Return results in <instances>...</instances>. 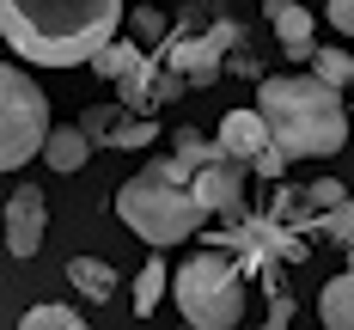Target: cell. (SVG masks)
<instances>
[{
  "label": "cell",
  "instance_id": "9c48e42d",
  "mask_svg": "<svg viewBox=\"0 0 354 330\" xmlns=\"http://www.w3.org/2000/svg\"><path fill=\"white\" fill-rule=\"evenodd\" d=\"M220 55H226V43H214V37H171V49H165V62L177 73H189V86H214L226 68Z\"/></svg>",
  "mask_w": 354,
  "mask_h": 330
},
{
  "label": "cell",
  "instance_id": "44dd1931",
  "mask_svg": "<svg viewBox=\"0 0 354 330\" xmlns=\"http://www.w3.org/2000/svg\"><path fill=\"white\" fill-rule=\"evenodd\" d=\"M19 324L25 330H80L86 318H80V306H31Z\"/></svg>",
  "mask_w": 354,
  "mask_h": 330
},
{
  "label": "cell",
  "instance_id": "d6986e66",
  "mask_svg": "<svg viewBox=\"0 0 354 330\" xmlns=\"http://www.w3.org/2000/svg\"><path fill=\"white\" fill-rule=\"evenodd\" d=\"M312 73H318V80H330L336 92H348V80H354V55H348V49H312Z\"/></svg>",
  "mask_w": 354,
  "mask_h": 330
},
{
  "label": "cell",
  "instance_id": "ffe728a7",
  "mask_svg": "<svg viewBox=\"0 0 354 330\" xmlns=\"http://www.w3.org/2000/svg\"><path fill=\"white\" fill-rule=\"evenodd\" d=\"M122 116H129V104H122V98H116V104H86V110H80V129H86L98 147H104V141H110V129H116Z\"/></svg>",
  "mask_w": 354,
  "mask_h": 330
},
{
  "label": "cell",
  "instance_id": "7402d4cb",
  "mask_svg": "<svg viewBox=\"0 0 354 330\" xmlns=\"http://www.w3.org/2000/svg\"><path fill=\"white\" fill-rule=\"evenodd\" d=\"M324 226H330V239H342V245L354 251V196H342V202L324 214Z\"/></svg>",
  "mask_w": 354,
  "mask_h": 330
},
{
  "label": "cell",
  "instance_id": "ba28073f",
  "mask_svg": "<svg viewBox=\"0 0 354 330\" xmlns=\"http://www.w3.org/2000/svg\"><path fill=\"white\" fill-rule=\"evenodd\" d=\"M220 147H226L232 159L257 165V159L275 147V129H269V116H263V110H226V116H220Z\"/></svg>",
  "mask_w": 354,
  "mask_h": 330
},
{
  "label": "cell",
  "instance_id": "ac0fdd59",
  "mask_svg": "<svg viewBox=\"0 0 354 330\" xmlns=\"http://www.w3.org/2000/svg\"><path fill=\"white\" fill-rule=\"evenodd\" d=\"M153 135H159V129H153V116L129 110V116L110 129V141H104V147H116V153H135V147H153Z\"/></svg>",
  "mask_w": 354,
  "mask_h": 330
},
{
  "label": "cell",
  "instance_id": "5bb4252c",
  "mask_svg": "<svg viewBox=\"0 0 354 330\" xmlns=\"http://www.w3.org/2000/svg\"><path fill=\"white\" fill-rule=\"evenodd\" d=\"M68 282L86 300H110L116 293V269H110L104 257H68Z\"/></svg>",
  "mask_w": 354,
  "mask_h": 330
},
{
  "label": "cell",
  "instance_id": "4fadbf2b",
  "mask_svg": "<svg viewBox=\"0 0 354 330\" xmlns=\"http://www.w3.org/2000/svg\"><path fill=\"white\" fill-rule=\"evenodd\" d=\"M318 318L330 330H354V269H342V275H330L318 293Z\"/></svg>",
  "mask_w": 354,
  "mask_h": 330
},
{
  "label": "cell",
  "instance_id": "7c38bea8",
  "mask_svg": "<svg viewBox=\"0 0 354 330\" xmlns=\"http://www.w3.org/2000/svg\"><path fill=\"white\" fill-rule=\"evenodd\" d=\"M92 135L80 129V122H55L49 129V141H43V159H49V172H80L86 159H92Z\"/></svg>",
  "mask_w": 354,
  "mask_h": 330
},
{
  "label": "cell",
  "instance_id": "e0dca14e",
  "mask_svg": "<svg viewBox=\"0 0 354 330\" xmlns=\"http://www.w3.org/2000/svg\"><path fill=\"white\" fill-rule=\"evenodd\" d=\"M135 62H141V49H135L129 37H116V43H104V49L92 55V73H98V80H122Z\"/></svg>",
  "mask_w": 354,
  "mask_h": 330
},
{
  "label": "cell",
  "instance_id": "8fae6325",
  "mask_svg": "<svg viewBox=\"0 0 354 330\" xmlns=\"http://www.w3.org/2000/svg\"><path fill=\"white\" fill-rule=\"evenodd\" d=\"M263 12H269V25H275V37H281L287 55H293V62H312V49H318V43H312V31H318L312 12H306L299 0H269Z\"/></svg>",
  "mask_w": 354,
  "mask_h": 330
},
{
  "label": "cell",
  "instance_id": "277c9868",
  "mask_svg": "<svg viewBox=\"0 0 354 330\" xmlns=\"http://www.w3.org/2000/svg\"><path fill=\"white\" fill-rule=\"evenodd\" d=\"M171 300L196 330H232L245 318V275L226 251H196L171 269Z\"/></svg>",
  "mask_w": 354,
  "mask_h": 330
},
{
  "label": "cell",
  "instance_id": "603a6c76",
  "mask_svg": "<svg viewBox=\"0 0 354 330\" xmlns=\"http://www.w3.org/2000/svg\"><path fill=\"white\" fill-rule=\"evenodd\" d=\"M129 25H135V37H147V43H159V37H165V12H159V6L147 0L141 12H129Z\"/></svg>",
  "mask_w": 354,
  "mask_h": 330
},
{
  "label": "cell",
  "instance_id": "6da1fadb",
  "mask_svg": "<svg viewBox=\"0 0 354 330\" xmlns=\"http://www.w3.org/2000/svg\"><path fill=\"white\" fill-rule=\"evenodd\" d=\"M122 19L129 0H0V37L31 68H92Z\"/></svg>",
  "mask_w": 354,
  "mask_h": 330
},
{
  "label": "cell",
  "instance_id": "30bf717a",
  "mask_svg": "<svg viewBox=\"0 0 354 330\" xmlns=\"http://www.w3.org/2000/svg\"><path fill=\"white\" fill-rule=\"evenodd\" d=\"M116 98H122L129 110H141V116L153 104H165V55H141L135 68L116 80Z\"/></svg>",
  "mask_w": 354,
  "mask_h": 330
},
{
  "label": "cell",
  "instance_id": "d4e9b609",
  "mask_svg": "<svg viewBox=\"0 0 354 330\" xmlns=\"http://www.w3.org/2000/svg\"><path fill=\"white\" fill-rule=\"evenodd\" d=\"M324 19H330L342 37H354V0H330V6H324Z\"/></svg>",
  "mask_w": 354,
  "mask_h": 330
},
{
  "label": "cell",
  "instance_id": "8992f818",
  "mask_svg": "<svg viewBox=\"0 0 354 330\" xmlns=\"http://www.w3.org/2000/svg\"><path fill=\"white\" fill-rule=\"evenodd\" d=\"M43 232H49V202L37 183H19L6 196V257H37Z\"/></svg>",
  "mask_w": 354,
  "mask_h": 330
},
{
  "label": "cell",
  "instance_id": "52a82bcc",
  "mask_svg": "<svg viewBox=\"0 0 354 330\" xmlns=\"http://www.w3.org/2000/svg\"><path fill=\"white\" fill-rule=\"evenodd\" d=\"M196 196H202L208 214H239V208H245V159L220 153L214 165H202V172H196Z\"/></svg>",
  "mask_w": 354,
  "mask_h": 330
},
{
  "label": "cell",
  "instance_id": "9a60e30c",
  "mask_svg": "<svg viewBox=\"0 0 354 330\" xmlns=\"http://www.w3.org/2000/svg\"><path fill=\"white\" fill-rule=\"evenodd\" d=\"M177 159H183V165H189V172H202V165H214V159H220V153H226V147H220V135H202V129H177Z\"/></svg>",
  "mask_w": 354,
  "mask_h": 330
},
{
  "label": "cell",
  "instance_id": "cb8c5ba5",
  "mask_svg": "<svg viewBox=\"0 0 354 330\" xmlns=\"http://www.w3.org/2000/svg\"><path fill=\"white\" fill-rule=\"evenodd\" d=\"M342 196H348V190H342V183H336V178H318V183H312V190H306V202H312V208H324V214H330V208H336Z\"/></svg>",
  "mask_w": 354,
  "mask_h": 330
},
{
  "label": "cell",
  "instance_id": "2e32d148",
  "mask_svg": "<svg viewBox=\"0 0 354 330\" xmlns=\"http://www.w3.org/2000/svg\"><path fill=\"white\" fill-rule=\"evenodd\" d=\"M165 288H171V269H165V263L153 257L141 275H135V312H141V318H153V306L165 300Z\"/></svg>",
  "mask_w": 354,
  "mask_h": 330
},
{
  "label": "cell",
  "instance_id": "484cf974",
  "mask_svg": "<svg viewBox=\"0 0 354 330\" xmlns=\"http://www.w3.org/2000/svg\"><path fill=\"white\" fill-rule=\"evenodd\" d=\"M208 37H214V43H226V49H239V43H245V37H239V25H232V19H214V25H208Z\"/></svg>",
  "mask_w": 354,
  "mask_h": 330
},
{
  "label": "cell",
  "instance_id": "5b68a950",
  "mask_svg": "<svg viewBox=\"0 0 354 330\" xmlns=\"http://www.w3.org/2000/svg\"><path fill=\"white\" fill-rule=\"evenodd\" d=\"M49 98H43V86H37L25 68H0V165L6 172H19V165H31L43 141H49Z\"/></svg>",
  "mask_w": 354,
  "mask_h": 330
},
{
  "label": "cell",
  "instance_id": "3957f363",
  "mask_svg": "<svg viewBox=\"0 0 354 330\" xmlns=\"http://www.w3.org/2000/svg\"><path fill=\"white\" fill-rule=\"evenodd\" d=\"M116 214H122V226H129L141 245L171 251L183 239H196V226L208 220V208H202V196H196V172H189L177 153H165V159L141 165L135 178L116 190Z\"/></svg>",
  "mask_w": 354,
  "mask_h": 330
},
{
  "label": "cell",
  "instance_id": "7a4b0ae2",
  "mask_svg": "<svg viewBox=\"0 0 354 330\" xmlns=\"http://www.w3.org/2000/svg\"><path fill=\"white\" fill-rule=\"evenodd\" d=\"M257 110L293 159H330L348 141V98L318 73H269L257 86Z\"/></svg>",
  "mask_w": 354,
  "mask_h": 330
}]
</instances>
